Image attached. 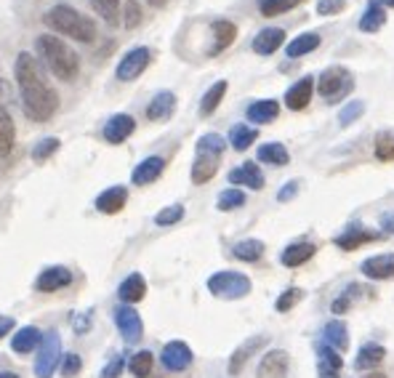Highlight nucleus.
<instances>
[{"label":"nucleus","instance_id":"nucleus-29","mask_svg":"<svg viewBox=\"0 0 394 378\" xmlns=\"http://www.w3.org/2000/svg\"><path fill=\"white\" fill-rule=\"evenodd\" d=\"M383 357H386V349L381 344H365L360 346V352L354 357V367L357 370H373V367L381 365Z\"/></svg>","mask_w":394,"mask_h":378},{"label":"nucleus","instance_id":"nucleus-39","mask_svg":"<svg viewBox=\"0 0 394 378\" xmlns=\"http://www.w3.org/2000/svg\"><path fill=\"white\" fill-rule=\"evenodd\" d=\"M152 365H154V355L152 352H147V349L136 352V355L131 357V362H128V367H131V373L136 378L150 376V373H152Z\"/></svg>","mask_w":394,"mask_h":378},{"label":"nucleus","instance_id":"nucleus-23","mask_svg":"<svg viewBox=\"0 0 394 378\" xmlns=\"http://www.w3.org/2000/svg\"><path fill=\"white\" fill-rule=\"evenodd\" d=\"M344 367V360H341V352L330 349L328 344H322L317 349V370L322 378H336Z\"/></svg>","mask_w":394,"mask_h":378},{"label":"nucleus","instance_id":"nucleus-4","mask_svg":"<svg viewBox=\"0 0 394 378\" xmlns=\"http://www.w3.org/2000/svg\"><path fill=\"white\" fill-rule=\"evenodd\" d=\"M354 88V78L347 67H328L317 78V91L320 96L328 104H339L341 99H347Z\"/></svg>","mask_w":394,"mask_h":378},{"label":"nucleus","instance_id":"nucleus-16","mask_svg":"<svg viewBox=\"0 0 394 378\" xmlns=\"http://www.w3.org/2000/svg\"><path fill=\"white\" fill-rule=\"evenodd\" d=\"M360 272L368 280H392L394 277V253H381L362 261Z\"/></svg>","mask_w":394,"mask_h":378},{"label":"nucleus","instance_id":"nucleus-9","mask_svg":"<svg viewBox=\"0 0 394 378\" xmlns=\"http://www.w3.org/2000/svg\"><path fill=\"white\" fill-rule=\"evenodd\" d=\"M160 362H163L165 370L171 373H181L186 367L192 365V349L184 344V341H171V344L163 346L160 352Z\"/></svg>","mask_w":394,"mask_h":378},{"label":"nucleus","instance_id":"nucleus-49","mask_svg":"<svg viewBox=\"0 0 394 378\" xmlns=\"http://www.w3.org/2000/svg\"><path fill=\"white\" fill-rule=\"evenodd\" d=\"M80 367H83V360H80V355L69 352V355L62 357V376H64V378L77 376V373H80Z\"/></svg>","mask_w":394,"mask_h":378},{"label":"nucleus","instance_id":"nucleus-53","mask_svg":"<svg viewBox=\"0 0 394 378\" xmlns=\"http://www.w3.org/2000/svg\"><path fill=\"white\" fill-rule=\"evenodd\" d=\"M296 192H298V181H288V184H285L283 189H280V192H277V200L280 202H288V200H293L296 197Z\"/></svg>","mask_w":394,"mask_h":378},{"label":"nucleus","instance_id":"nucleus-6","mask_svg":"<svg viewBox=\"0 0 394 378\" xmlns=\"http://www.w3.org/2000/svg\"><path fill=\"white\" fill-rule=\"evenodd\" d=\"M59 357H62V341L56 331L40 338V349H38V360H35V376L38 378H51L54 376L56 365H59Z\"/></svg>","mask_w":394,"mask_h":378},{"label":"nucleus","instance_id":"nucleus-51","mask_svg":"<svg viewBox=\"0 0 394 378\" xmlns=\"http://www.w3.org/2000/svg\"><path fill=\"white\" fill-rule=\"evenodd\" d=\"M347 8L344 0H320L317 3V13L320 16H333V13H341Z\"/></svg>","mask_w":394,"mask_h":378},{"label":"nucleus","instance_id":"nucleus-15","mask_svg":"<svg viewBox=\"0 0 394 378\" xmlns=\"http://www.w3.org/2000/svg\"><path fill=\"white\" fill-rule=\"evenodd\" d=\"M136 131V120H133L131 115H112L107 125H104V139L110 142V144H123L128 136Z\"/></svg>","mask_w":394,"mask_h":378},{"label":"nucleus","instance_id":"nucleus-52","mask_svg":"<svg viewBox=\"0 0 394 378\" xmlns=\"http://www.w3.org/2000/svg\"><path fill=\"white\" fill-rule=\"evenodd\" d=\"M123 367H125V360H123V357H115L110 365L101 370V378H118L123 373Z\"/></svg>","mask_w":394,"mask_h":378},{"label":"nucleus","instance_id":"nucleus-10","mask_svg":"<svg viewBox=\"0 0 394 378\" xmlns=\"http://www.w3.org/2000/svg\"><path fill=\"white\" fill-rule=\"evenodd\" d=\"M266 336H251L245 344H240L235 352H232V357H230V365H227V370H230V376H237V373H242V367L248 365V360H251L259 349H264L266 346Z\"/></svg>","mask_w":394,"mask_h":378},{"label":"nucleus","instance_id":"nucleus-41","mask_svg":"<svg viewBox=\"0 0 394 378\" xmlns=\"http://www.w3.org/2000/svg\"><path fill=\"white\" fill-rule=\"evenodd\" d=\"M304 0H259V8H261L264 16H280L285 11H293Z\"/></svg>","mask_w":394,"mask_h":378},{"label":"nucleus","instance_id":"nucleus-24","mask_svg":"<svg viewBox=\"0 0 394 378\" xmlns=\"http://www.w3.org/2000/svg\"><path fill=\"white\" fill-rule=\"evenodd\" d=\"M322 338H325V344L330 349H336V352H347L349 349V328L344 320H330L325 328H322Z\"/></svg>","mask_w":394,"mask_h":378},{"label":"nucleus","instance_id":"nucleus-57","mask_svg":"<svg viewBox=\"0 0 394 378\" xmlns=\"http://www.w3.org/2000/svg\"><path fill=\"white\" fill-rule=\"evenodd\" d=\"M0 378H19L13 370H0Z\"/></svg>","mask_w":394,"mask_h":378},{"label":"nucleus","instance_id":"nucleus-50","mask_svg":"<svg viewBox=\"0 0 394 378\" xmlns=\"http://www.w3.org/2000/svg\"><path fill=\"white\" fill-rule=\"evenodd\" d=\"M354 293H360V285H349V288L344 290V296H341V299L333 301V314H344V311L349 309Z\"/></svg>","mask_w":394,"mask_h":378},{"label":"nucleus","instance_id":"nucleus-43","mask_svg":"<svg viewBox=\"0 0 394 378\" xmlns=\"http://www.w3.org/2000/svg\"><path fill=\"white\" fill-rule=\"evenodd\" d=\"M376 157H378L381 163L394 160V136L389 134V131H381V134L376 136Z\"/></svg>","mask_w":394,"mask_h":378},{"label":"nucleus","instance_id":"nucleus-40","mask_svg":"<svg viewBox=\"0 0 394 378\" xmlns=\"http://www.w3.org/2000/svg\"><path fill=\"white\" fill-rule=\"evenodd\" d=\"M224 147H227V142H224V136L219 134H206L197 139V152H206V155H216L221 157L224 155Z\"/></svg>","mask_w":394,"mask_h":378},{"label":"nucleus","instance_id":"nucleus-1","mask_svg":"<svg viewBox=\"0 0 394 378\" xmlns=\"http://www.w3.org/2000/svg\"><path fill=\"white\" fill-rule=\"evenodd\" d=\"M13 75H16L19 91H22V104L27 118L35 122L51 120L54 112L59 110V96L51 88V83L45 80L43 69H40V62L33 54L22 51V54L16 56Z\"/></svg>","mask_w":394,"mask_h":378},{"label":"nucleus","instance_id":"nucleus-59","mask_svg":"<svg viewBox=\"0 0 394 378\" xmlns=\"http://www.w3.org/2000/svg\"><path fill=\"white\" fill-rule=\"evenodd\" d=\"M381 6H394V0H378Z\"/></svg>","mask_w":394,"mask_h":378},{"label":"nucleus","instance_id":"nucleus-36","mask_svg":"<svg viewBox=\"0 0 394 378\" xmlns=\"http://www.w3.org/2000/svg\"><path fill=\"white\" fill-rule=\"evenodd\" d=\"M317 45H320V35L317 33H304V35H298V38H293V40L288 43L285 54L291 56V59H298V56H304V54H312Z\"/></svg>","mask_w":394,"mask_h":378},{"label":"nucleus","instance_id":"nucleus-42","mask_svg":"<svg viewBox=\"0 0 394 378\" xmlns=\"http://www.w3.org/2000/svg\"><path fill=\"white\" fill-rule=\"evenodd\" d=\"M59 147H62V142H59L56 136L40 139V142L33 147V160H35V163H43V160H48V157L54 155V152H59Z\"/></svg>","mask_w":394,"mask_h":378},{"label":"nucleus","instance_id":"nucleus-2","mask_svg":"<svg viewBox=\"0 0 394 378\" xmlns=\"http://www.w3.org/2000/svg\"><path fill=\"white\" fill-rule=\"evenodd\" d=\"M35 51L43 59L45 67L51 69L59 80L69 83V80L77 78V72H80V56L62 38H56V35H40L35 40Z\"/></svg>","mask_w":394,"mask_h":378},{"label":"nucleus","instance_id":"nucleus-44","mask_svg":"<svg viewBox=\"0 0 394 378\" xmlns=\"http://www.w3.org/2000/svg\"><path fill=\"white\" fill-rule=\"evenodd\" d=\"M242 202H245V195H242L240 189L232 187V189H224V192H221L216 205H219V211H235V208H240Z\"/></svg>","mask_w":394,"mask_h":378},{"label":"nucleus","instance_id":"nucleus-46","mask_svg":"<svg viewBox=\"0 0 394 378\" xmlns=\"http://www.w3.org/2000/svg\"><path fill=\"white\" fill-rule=\"evenodd\" d=\"M362 112H365V101H362V99L349 101V104H347V107L339 112V122H341V125H351L354 120H360Z\"/></svg>","mask_w":394,"mask_h":378},{"label":"nucleus","instance_id":"nucleus-19","mask_svg":"<svg viewBox=\"0 0 394 378\" xmlns=\"http://www.w3.org/2000/svg\"><path fill=\"white\" fill-rule=\"evenodd\" d=\"M230 184L235 187H251V189H264V173L256 163H242L240 168L230 171Z\"/></svg>","mask_w":394,"mask_h":378},{"label":"nucleus","instance_id":"nucleus-27","mask_svg":"<svg viewBox=\"0 0 394 378\" xmlns=\"http://www.w3.org/2000/svg\"><path fill=\"white\" fill-rule=\"evenodd\" d=\"M144 293H147V280L142 275H128L118 288V296H120L123 304H139L144 299Z\"/></svg>","mask_w":394,"mask_h":378},{"label":"nucleus","instance_id":"nucleus-12","mask_svg":"<svg viewBox=\"0 0 394 378\" xmlns=\"http://www.w3.org/2000/svg\"><path fill=\"white\" fill-rule=\"evenodd\" d=\"M312 93H315V78H301L296 80L291 88L285 91V107L293 112H301L312 101Z\"/></svg>","mask_w":394,"mask_h":378},{"label":"nucleus","instance_id":"nucleus-21","mask_svg":"<svg viewBox=\"0 0 394 378\" xmlns=\"http://www.w3.org/2000/svg\"><path fill=\"white\" fill-rule=\"evenodd\" d=\"M40 338H43V333H40L35 325H24V328H19V331L11 336V349L16 355H30L33 349L40 346Z\"/></svg>","mask_w":394,"mask_h":378},{"label":"nucleus","instance_id":"nucleus-17","mask_svg":"<svg viewBox=\"0 0 394 378\" xmlns=\"http://www.w3.org/2000/svg\"><path fill=\"white\" fill-rule=\"evenodd\" d=\"M125 200H128V189L120 187V184H115V187H107L101 195L96 197V211L98 213H120L125 208Z\"/></svg>","mask_w":394,"mask_h":378},{"label":"nucleus","instance_id":"nucleus-38","mask_svg":"<svg viewBox=\"0 0 394 378\" xmlns=\"http://www.w3.org/2000/svg\"><path fill=\"white\" fill-rule=\"evenodd\" d=\"M91 6L107 24H120V0H91Z\"/></svg>","mask_w":394,"mask_h":378},{"label":"nucleus","instance_id":"nucleus-58","mask_svg":"<svg viewBox=\"0 0 394 378\" xmlns=\"http://www.w3.org/2000/svg\"><path fill=\"white\" fill-rule=\"evenodd\" d=\"M150 3H152V6H165L168 0H150Z\"/></svg>","mask_w":394,"mask_h":378},{"label":"nucleus","instance_id":"nucleus-3","mask_svg":"<svg viewBox=\"0 0 394 378\" xmlns=\"http://www.w3.org/2000/svg\"><path fill=\"white\" fill-rule=\"evenodd\" d=\"M45 24L59 35L77 40V43H94L96 40V22L91 16H83L77 8L67 6V3H59L45 13Z\"/></svg>","mask_w":394,"mask_h":378},{"label":"nucleus","instance_id":"nucleus-47","mask_svg":"<svg viewBox=\"0 0 394 378\" xmlns=\"http://www.w3.org/2000/svg\"><path fill=\"white\" fill-rule=\"evenodd\" d=\"M301 299H304V290L301 288H288L280 299L274 301V307H277V311H291Z\"/></svg>","mask_w":394,"mask_h":378},{"label":"nucleus","instance_id":"nucleus-7","mask_svg":"<svg viewBox=\"0 0 394 378\" xmlns=\"http://www.w3.org/2000/svg\"><path fill=\"white\" fill-rule=\"evenodd\" d=\"M150 62H152V51H150V48H144V45L131 48V51L120 59L115 75H118V80H123V83H131V80H136L144 69L150 67Z\"/></svg>","mask_w":394,"mask_h":378},{"label":"nucleus","instance_id":"nucleus-37","mask_svg":"<svg viewBox=\"0 0 394 378\" xmlns=\"http://www.w3.org/2000/svg\"><path fill=\"white\" fill-rule=\"evenodd\" d=\"M264 243L261 240H256V237H251V240H240V243H235V248H232V256L240 258V261H259V258L264 256Z\"/></svg>","mask_w":394,"mask_h":378},{"label":"nucleus","instance_id":"nucleus-13","mask_svg":"<svg viewBox=\"0 0 394 378\" xmlns=\"http://www.w3.org/2000/svg\"><path fill=\"white\" fill-rule=\"evenodd\" d=\"M163 171H165V160L160 155L144 157L142 163L133 168L131 181L136 184V187H150L152 181H157V178L163 176Z\"/></svg>","mask_w":394,"mask_h":378},{"label":"nucleus","instance_id":"nucleus-48","mask_svg":"<svg viewBox=\"0 0 394 378\" xmlns=\"http://www.w3.org/2000/svg\"><path fill=\"white\" fill-rule=\"evenodd\" d=\"M139 22H142V11H139L136 0H125V3H123V24H125L128 30H133Z\"/></svg>","mask_w":394,"mask_h":378},{"label":"nucleus","instance_id":"nucleus-32","mask_svg":"<svg viewBox=\"0 0 394 378\" xmlns=\"http://www.w3.org/2000/svg\"><path fill=\"white\" fill-rule=\"evenodd\" d=\"M383 24H386V11H383V6L378 0H373L371 6L365 8L360 19V30L362 33H378Z\"/></svg>","mask_w":394,"mask_h":378},{"label":"nucleus","instance_id":"nucleus-54","mask_svg":"<svg viewBox=\"0 0 394 378\" xmlns=\"http://www.w3.org/2000/svg\"><path fill=\"white\" fill-rule=\"evenodd\" d=\"M381 229L386 234H394V211L383 213V216H381Z\"/></svg>","mask_w":394,"mask_h":378},{"label":"nucleus","instance_id":"nucleus-5","mask_svg":"<svg viewBox=\"0 0 394 378\" xmlns=\"http://www.w3.org/2000/svg\"><path fill=\"white\" fill-rule=\"evenodd\" d=\"M251 288V280L242 272H232V269H224L208 277V290L216 299H245Z\"/></svg>","mask_w":394,"mask_h":378},{"label":"nucleus","instance_id":"nucleus-20","mask_svg":"<svg viewBox=\"0 0 394 378\" xmlns=\"http://www.w3.org/2000/svg\"><path fill=\"white\" fill-rule=\"evenodd\" d=\"M176 112V96L171 91H160V93H154V99L150 101V107H147V120H168L171 115Z\"/></svg>","mask_w":394,"mask_h":378},{"label":"nucleus","instance_id":"nucleus-33","mask_svg":"<svg viewBox=\"0 0 394 378\" xmlns=\"http://www.w3.org/2000/svg\"><path fill=\"white\" fill-rule=\"evenodd\" d=\"M259 160L266 163V166L283 168V166H288L291 155H288V149H285L280 142H269V144L259 147Z\"/></svg>","mask_w":394,"mask_h":378},{"label":"nucleus","instance_id":"nucleus-56","mask_svg":"<svg viewBox=\"0 0 394 378\" xmlns=\"http://www.w3.org/2000/svg\"><path fill=\"white\" fill-rule=\"evenodd\" d=\"M77 331H88V320H75Z\"/></svg>","mask_w":394,"mask_h":378},{"label":"nucleus","instance_id":"nucleus-18","mask_svg":"<svg viewBox=\"0 0 394 378\" xmlns=\"http://www.w3.org/2000/svg\"><path fill=\"white\" fill-rule=\"evenodd\" d=\"M381 234L378 232H373V229H365L362 224H354V227H349L347 232L344 234H339L333 243L339 245L341 251H357L360 245H365V243H373V240H378Z\"/></svg>","mask_w":394,"mask_h":378},{"label":"nucleus","instance_id":"nucleus-28","mask_svg":"<svg viewBox=\"0 0 394 378\" xmlns=\"http://www.w3.org/2000/svg\"><path fill=\"white\" fill-rule=\"evenodd\" d=\"M277 115H280V104H277L274 99L253 101L251 107L245 110V118H248L251 122H259V125H264V122H272Z\"/></svg>","mask_w":394,"mask_h":378},{"label":"nucleus","instance_id":"nucleus-30","mask_svg":"<svg viewBox=\"0 0 394 378\" xmlns=\"http://www.w3.org/2000/svg\"><path fill=\"white\" fill-rule=\"evenodd\" d=\"M213 38H216V43L210 48L208 54H221L224 48H230L235 43V38H237V27L227 19H219V22H213Z\"/></svg>","mask_w":394,"mask_h":378},{"label":"nucleus","instance_id":"nucleus-45","mask_svg":"<svg viewBox=\"0 0 394 378\" xmlns=\"http://www.w3.org/2000/svg\"><path fill=\"white\" fill-rule=\"evenodd\" d=\"M184 219V205H168L163 211L154 216V224L157 227H171V224H179Z\"/></svg>","mask_w":394,"mask_h":378},{"label":"nucleus","instance_id":"nucleus-61","mask_svg":"<svg viewBox=\"0 0 394 378\" xmlns=\"http://www.w3.org/2000/svg\"><path fill=\"white\" fill-rule=\"evenodd\" d=\"M3 93H6V86H3V80H0V96H3Z\"/></svg>","mask_w":394,"mask_h":378},{"label":"nucleus","instance_id":"nucleus-11","mask_svg":"<svg viewBox=\"0 0 394 378\" xmlns=\"http://www.w3.org/2000/svg\"><path fill=\"white\" fill-rule=\"evenodd\" d=\"M291 367V357L283 349H272L261 357L259 362V378H285Z\"/></svg>","mask_w":394,"mask_h":378},{"label":"nucleus","instance_id":"nucleus-60","mask_svg":"<svg viewBox=\"0 0 394 378\" xmlns=\"http://www.w3.org/2000/svg\"><path fill=\"white\" fill-rule=\"evenodd\" d=\"M368 378H386V376H383V373H371Z\"/></svg>","mask_w":394,"mask_h":378},{"label":"nucleus","instance_id":"nucleus-25","mask_svg":"<svg viewBox=\"0 0 394 378\" xmlns=\"http://www.w3.org/2000/svg\"><path fill=\"white\" fill-rule=\"evenodd\" d=\"M317 253V248L312 243H293V245H288L283 251V256H280V261H283V267L288 269H296V267H301V264H307L309 258Z\"/></svg>","mask_w":394,"mask_h":378},{"label":"nucleus","instance_id":"nucleus-34","mask_svg":"<svg viewBox=\"0 0 394 378\" xmlns=\"http://www.w3.org/2000/svg\"><path fill=\"white\" fill-rule=\"evenodd\" d=\"M259 139V131L253 128V125H245V122H237V125H232L230 131V144L237 149V152H245L248 147L253 144Z\"/></svg>","mask_w":394,"mask_h":378},{"label":"nucleus","instance_id":"nucleus-22","mask_svg":"<svg viewBox=\"0 0 394 378\" xmlns=\"http://www.w3.org/2000/svg\"><path fill=\"white\" fill-rule=\"evenodd\" d=\"M283 43H285L283 30H280V27H266V30H261V33L253 38V51L261 54V56H269V54H274Z\"/></svg>","mask_w":394,"mask_h":378},{"label":"nucleus","instance_id":"nucleus-31","mask_svg":"<svg viewBox=\"0 0 394 378\" xmlns=\"http://www.w3.org/2000/svg\"><path fill=\"white\" fill-rule=\"evenodd\" d=\"M13 142H16V125H13L9 110L0 107V157H6L11 152Z\"/></svg>","mask_w":394,"mask_h":378},{"label":"nucleus","instance_id":"nucleus-35","mask_svg":"<svg viewBox=\"0 0 394 378\" xmlns=\"http://www.w3.org/2000/svg\"><path fill=\"white\" fill-rule=\"evenodd\" d=\"M227 88H230V86H227V80H219V83H213V86L206 91V96H203V101H200V115H203V118H208V115L216 112V107L221 104Z\"/></svg>","mask_w":394,"mask_h":378},{"label":"nucleus","instance_id":"nucleus-14","mask_svg":"<svg viewBox=\"0 0 394 378\" xmlns=\"http://www.w3.org/2000/svg\"><path fill=\"white\" fill-rule=\"evenodd\" d=\"M69 282H72V272L67 267H48L38 275L35 290H40V293H54V290L64 288Z\"/></svg>","mask_w":394,"mask_h":378},{"label":"nucleus","instance_id":"nucleus-8","mask_svg":"<svg viewBox=\"0 0 394 378\" xmlns=\"http://www.w3.org/2000/svg\"><path fill=\"white\" fill-rule=\"evenodd\" d=\"M115 325H118V331H120V336L128 344H139V341H142L144 323H142V317H139V311L133 309L131 304L115 307Z\"/></svg>","mask_w":394,"mask_h":378},{"label":"nucleus","instance_id":"nucleus-26","mask_svg":"<svg viewBox=\"0 0 394 378\" xmlns=\"http://www.w3.org/2000/svg\"><path fill=\"white\" fill-rule=\"evenodd\" d=\"M219 160L221 157H216V155L197 152L195 163H192V181H195V184H206V181H210V178L216 176V171H219Z\"/></svg>","mask_w":394,"mask_h":378},{"label":"nucleus","instance_id":"nucleus-55","mask_svg":"<svg viewBox=\"0 0 394 378\" xmlns=\"http://www.w3.org/2000/svg\"><path fill=\"white\" fill-rule=\"evenodd\" d=\"M16 328V323H13V317H0V338L3 336H9Z\"/></svg>","mask_w":394,"mask_h":378}]
</instances>
